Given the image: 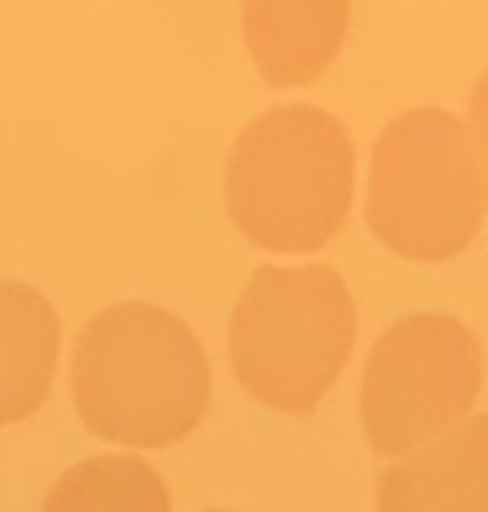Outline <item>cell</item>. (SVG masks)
Masks as SVG:
<instances>
[{"instance_id": "6da1fadb", "label": "cell", "mask_w": 488, "mask_h": 512, "mask_svg": "<svg viewBox=\"0 0 488 512\" xmlns=\"http://www.w3.org/2000/svg\"><path fill=\"white\" fill-rule=\"evenodd\" d=\"M72 400L88 432L112 444L168 448L204 420L208 356L176 312L112 304L76 336Z\"/></svg>"}, {"instance_id": "7a4b0ae2", "label": "cell", "mask_w": 488, "mask_h": 512, "mask_svg": "<svg viewBox=\"0 0 488 512\" xmlns=\"http://www.w3.org/2000/svg\"><path fill=\"white\" fill-rule=\"evenodd\" d=\"M352 176L348 128L324 108L284 104L236 136L224 168V204L256 248L316 252L348 220Z\"/></svg>"}, {"instance_id": "3957f363", "label": "cell", "mask_w": 488, "mask_h": 512, "mask_svg": "<svg viewBox=\"0 0 488 512\" xmlns=\"http://www.w3.org/2000/svg\"><path fill=\"white\" fill-rule=\"evenodd\" d=\"M356 304L328 264H264L228 320V356L244 392L276 412H312L348 364Z\"/></svg>"}, {"instance_id": "277c9868", "label": "cell", "mask_w": 488, "mask_h": 512, "mask_svg": "<svg viewBox=\"0 0 488 512\" xmlns=\"http://www.w3.org/2000/svg\"><path fill=\"white\" fill-rule=\"evenodd\" d=\"M372 236L404 260H452L484 220L468 132L444 108H408L388 120L372 148Z\"/></svg>"}, {"instance_id": "5b68a950", "label": "cell", "mask_w": 488, "mask_h": 512, "mask_svg": "<svg viewBox=\"0 0 488 512\" xmlns=\"http://www.w3.org/2000/svg\"><path fill=\"white\" fill-rule=\"evenodd\" d=\"M484 352L456 316L416 312L396 320L368 352L360 420L372 452L408 456L460 424L480 396Z\"/></svg>"}, {"instance_id": "8992f818", "label": "cell", "mask_w": 488, "mask_h": 512, "mask_svg": "<svg viewBox=\"0 0 488 512\" xmlns=\"http://www.w3.org/2000/svg\"><path fill=\"white\" fill-rule=\"evenodd\" d=\"M380 512H488V412L464 416L376 480Z\"/></svg>"}, {"instance_id": "52a82bcc", "label": "cell", "mask_w": 488, "mask_h": 512, "mask_svg": "<svg viewBox=\"0 0 488 512\" xmlns=\"http://www.w3.org/2000/svg\"><path fill=\"white\" fill-rule=\"evenodd\" d=\"M244 44L272 88L312 84L340 52L348 0H240Z\"/></svg>"}, {"instance_id": "ba28073f", "label": "cell", "mask_w": 488, "mask_h": 512, "mask_svg": "<svg viewBox=\"0 0 488 512\" xmlns=\"http://www.w3.org/2000/svg\"><path fill=\"white\" fill-rule=\"evenodd\" d=\"M60 320L52 304L16 280H0V424L32 416L56 372Z\"/></svg>"}, {"instance_id": "9c48e42d", "label": "cell", "mask_w": 488, "mask_h": 512, "mask_svg": "<svg viewBox=\"0 0 488 512\" xmlns=\"http://www.w3.org/2000/svg\"><path fill=\"white\" fill-rule=\"evenodd\" d=\"M40 512H168V488L148 460L108 452L72 464Z\"/></svg>"}, {"instance_id": "30bf717a", "label": "cell", "mask_w": 488, "mask_h": 512, "mask_svg": "<svg viewBox=\"0 0 488 512\" xmlns=\"http://www.w3.org/2000/svg\"><path fill=\"white\" fill-rule=\"evenodd\" d=\"M468 152H472V168H476V184L484 196V212H488V72L476 80L472 88V104H468Z\"/></svg>"}]
</instances>
